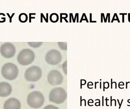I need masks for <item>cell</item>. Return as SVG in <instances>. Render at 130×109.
I'll return each mask as SVG.
<instances>
[{"label":"cell","mask_w":130,"mask_h":109,"mask_svg":"<svg viewBox=\"0 0 130 109\" xmlns=\"http://www.w3.org/2000/svg\"><path fill=\"white\" fill-rule=\"evenodd\" d=\"M19 71L17 66L13 63L7 62L2 66L1 74L6 80H13L18 76Z\"/></svg>","instance_id":"1"},{"label":"cell","mask_w":130,"mask_h":109,"mask_svg":"<svg viewBox=\"0 0 130 109\" xmlns=\"http://www.w3.org/2000/svg\"><path fill=\"white\" fill-rule=\"evenodd\" d=\"M45 101L43 94L39 91H33L28 95L27 104L31 108L37 109L43 105Z\"/></svg>","instance_id":"2"},{"label":"cell","mask_w":130,"mask_h":109,"mask_svg":"<svg viewBox=\"0 0 130 109\" xmlns=\"http://www.w3.org/2000/svg\"><path fill=\"white\" fill-rule=\"evenodd\" d=\"M49 97L50 102L59 104L64 102L67 95L65 90L63 88H56L51 91Z\"/></svg>","instance_id":"3"},{"label":"cell","mask_w":130,"mask_h":109,"mask_svg":"<svg viewBox=\"0 0 130 109\" xmlns=\"http://www.w3.org/2000/svg\"><path fill=\"white\" fill-rule=\"evenodd\" d=\"M35 57V54L32 51L25 49L21 51L18 54L17 61L19 64L22 65H28L34 61Z\"/></svg>","instance_id":"4"},{"label":"cell","mask_w":130,"mask_h":109,"mask_svg":"<svg viewBox=\"0 0 130 109\" xmlns=\"http://www.w3.org/2000/svg\"><path fill=\"white\" fill-rule=\"evenodd\" d=\"M42 70L37 66H32L28 68L25 72L24 77L27 81L30 82H36L42 77Z\"/></svg>","instance_id":"5"},{"label":"cell","mask_w":130,"mask_h":109,"mask_svg":"<svg viewBox=\"0 0 130 109\" xmlns=\"http://www.w3.org/2000/svg\"><path fill=\"white\" fill-rule=\"evenodd\" d=\"M61 54L58 50L52 49L49 51L45 56V61L49 64L56 65L61 61Z\"/></svg>","instance_id":"6"},{"label":"cell","mask_w":130,"mask_h":109,"mask_svg":"<svg viewBox=\"0 0 130 109\" xmlns=\"http://www.w3.org/2000/svg\"><path fill=\"white\" fill-rule=\"evenodd\" d=\"M47 80L52 86H57L62 83L63 77L61 72L55 69L52 70L49 73Z\"/></svg>","instance_id":"7"},{"label":"cell","mask_w":130,"mask_h":109,"mask_svg":"<svg viewBox=\"0 0 130 109\" xmlns=\"http://www.w3.org/2000/svg\"><path fill=\"white\" fill-rule=\"evenodd\" d=\"M0 52L4 58H10L15 55L16 49L13 44L10 42H6L1 46Z\"/></svg>","instance_id":"8"},{"label":"cell","mask_w":130,"mask_h":109,"mask_svg":"<svg viewBox=\"0 0 130 109\" xmlns=\"http://www.w3.org/2000/svg\"><path fill=\"white\" fill-rule=\"evenodd\" d=\"M21 105L17 99L11 98L5 101L4 104V109H20Z\"/></svg>","instance_id":"9"},{"label":"cell","mask_w":130,"mask_h":109,"mask_svg":"<svg viewBox=\"0 0 130 109\" xmlns=\"http://www.w3.org/2000/svg\"><path fill=\"white\" fill-rule=\"evenodd\" d=\"M12 91V87L10 84L5 82L0 83V97L8 96L11 94Z\"/></svg>","instance_id":"10"},{"label":"cell","mask_w":130,"mask_h":109,"mask_svg":"<svg viewBox=\"0 0 130 109\" xmlns=\"http://www.w3.org/2000/svg\"><path fill=\"white\" fill-rule=\"evenodd\" d=\"M19 20L20 22L22 23H26L28 20V16L26 13H22L19 16Z\"/></svg>","instance_id":"11"},{"label":"cell","mask_w":130,"mask_h":109,"mask_svg":"<svg viewBox=\"0 0 130 109\" xmlns=\"http://www.w3.org/2000/svg\"><path fill=\"white\" fill-rule=\"evenodd\" d=\"M59 16L57 14L53 13L50 15V19L51 22L53 23H56L59 20Z\"/></svg>","instance_id":"12"},{"label":"cell","mask_w":130,"mask_h":109,"mask_svg":"<svg viewBox=\"0 0 130 109\" xmlns=\"http://www.w3.org/2000/svg\"><path fill=\"white\" fill-rule=\"evenodd\" d=\"M42 43V42H28V44L32 48H37L39 47Z\"/></svg>","instance_id":"13"},{"label":"cell","mask_w":130,"mask_h":109,"mask_svg":"<svg viewBox=\"0 0 130 109\" xmlns=\"http://www.w3.org/2000/svg\"><path fill=\"white\" fill-rule=\"evenodd\" d=\"M59 47L62 50H67V46L66 42H58V43Z\"/></svg>","instance_id":"14"},{"label":"cell","mask_w":130,"mask_h":109,"mask_svg":"<svg viewBox=\"0 0 130 109\" xmlns=\"http://www.w3.org/2000/svg\"><path fill=\"white\" fill-rule=\"evenodd\" d=\"M67 61H66L63 63L62 64V69H63V72L65 74H67Z\"/></svg>","instance_id":"15"},{"label":"cell","mask_w":130,"mask_h":109,"mask_svg":"<svg viewBox=\"0 0 130 109\" xmlns=\"http://www.w3.org/2000/svg\"><path fill=\"white\" fill-rule=\"evenodd\" d=\"M5 16V14H4L2 13H0V23H2L5 22L6 18L3 17V16Z\"/></svg>","instance_id":"16"},{"label":"cell","mask_w":130,"mask_h":109,"mask_svg":"<svg viewBox=\"0 0 130 109\" xmlns=\"http://www.w3.org/2000/svg\"><path fill=\"white\" fill-rule=\"evenodd\" d=\"M43 109H59L58 108L53 105H48L46 106Z\"/></svg>","instance_id":"17"},{"label":"cell","mask_w":130,"mask_h":109,"mask_svg":"<svg viewBox=\"0 0 130 109\" xmlns=\"http://www.w3.org/2000/svg\"><path fill=\"white\" fill-rule=\"evenodd\" d=\"M123 99L122 100V101H121V104H120V107H119V109L121 107V105H122V103H123Z\"/></svg>","instance_id":"18"},{"label":"cell","mask_w":130,"mask_h":109,"mask_svg":"<svg viewBox=\"0 0 130 109\" xmlns=\"http://www.w3.org/2000/svg\"><path fill=\"white\" fill-rule=\"evenodd\" d=\"M111 106H112V97H111Z\"/></svg>","instance_id":"19"},{"label":"cell","mask_w":130,"mask_h":109,"mask_svg":"<svg viewBox=\"0 0 130 109\" xmlns=\"http://www.w3.org/2000/svg\"><path fill=\"white\" fill-rule=\"evenodd\" d=\"M114 100H115V106H116V100H115V99H113Z\"/></svg>","instance_id":"20"}]
</instances>
